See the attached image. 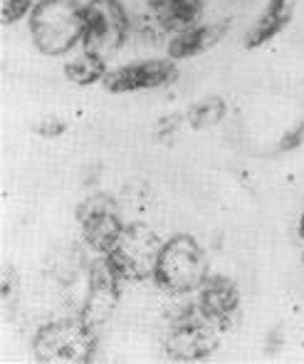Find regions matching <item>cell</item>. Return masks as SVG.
Listing matches in <instances>:
<instances>
[{"label":"cell","instance_id":"1","mask_svg":"<svg viewBox=\"0 0 304 364\" xmlns=\"http://www.w3.org/2000/svg\"><path fill=\"white\" fill-rule=\"evenodd\" d=\"M30 33L40 53H70L85 38V8L77 0H40L30 10Z\"/></svg>","mask_w":304,"mask_h":364},{"label":"cell","instance_id":"2","mask_svg":"<svg viewBox=\"0 0 304 364\" xmlns=\"http://www.w3.org/2000/svg\"><path fill=\"white\" fill-rule=\"evenodd\" d=\"M205 278H208V258L193 235L181 233L163 243L153 273L158 288L171 295H183L198 290Z\"/></svg>","mask_w":304,"mask_h":364},{"label":"cell","instance_id":"3","mask_svg":"<svg viewBox=\"0 0 304 364\" xmlns=\"http://www.w3.org/2000/svg\"><path fill=\"white\" fill-rule=\"evenodd\" d=\"M161 248L163 243L148 225H124L114 248L104 255V263L119 283H139L153 278Z\"/></svg>","mask_w":304,"mask_h":364},{"label":"cell","instance_id":"4","mask_svg":"<svg viewBox=\"0 0 304 364\" xmlns=\"http://www.w3.org/2000/svg\"><path fill=\"white\" fill-rule=\"evenodd\" d=\"M33 350L40 362H89L97 350L94 327L87 325L82 317L50 322L38 330Z\"/></svg>","mask_w":304,"mask_h":364},{"label":"cell","instance_id":"5","mask_svg":"<svg viewBox=\"0 0 304 364\" xmlns=\"http://www.w3.org/2000/svg\"><path fill=\"white\" fill-rule=\"evenodd\" d=\"M129 18L119 0H89L85 5V53L109 60L121 48Z\"/></svg>","mask_w":304,"mask_h":364},{"label":"cell","instance_id":"6","mask_svg":"<svg viewBox=\"0 0 304 364\" xmlns=\"http://www.w3.org/2000/svg\"><path fill=\"white\" fill-rule=\"evenodd\" d=\"M77 218L82 223V233H85V240L92 250L107 255L114 243L119 240L124 225H121V216H119V206L112 196H92L87 198L85 203L77 211Z\"/></svg>","mask_w":304,"mask_h":364},{"label":"cell","instance_id":"7","mask_svg":"<svg viewBox=\"0 0 304 364\" xmlns=\"http://www.w3.org/2000/svg\"><path fill=\"white\" fill-rule=\"evenodd\" d=\"M218 347V335L213 330V322L200 312L198 320L183 317L173 325L171 335L166 337V352L176 362H198L213 355Z\"/></svg>","mask_w":304,"mask_h":364},{"label":"cell","instance_id":"8","mask_svg":"<svg viewBox=\"0 0 304 364\" xmlns=\"http://www.w3.org/2000/svg\"><path fill=\"white\" fill-rule=\"evenodd\" d=\"M178 75L176 63L173 60H143L136 65H126L114 73H107L104 87L114 95L124 92H139V90H156L168 82H173Z\"/></svg>","mask_w":304,"mask_h":364},{"label":"cell","instance_id":"9","mask_svg":"<svg viewBox=\"0 0 304 364\" xmlns=\"http://www.w3.org/2000/svg\"><path fill=\"white\" fill-rule=\"evenodd\" d=\"M198 290V312H203L210 322H228L238 312V285L225 275H208Z\"/></svg>","mask_w":304,"mask_h":364},{"label":"cell","instance_id":"10","mask_svg":"<svg viewBox=\"0 0 304 364\" xmlns=\"http://www.w3.org/2000/svg\"><path fill=\"white\" fill-rule=\"evenodd\" d=\"M228 28H230V20H218V23L195 25L190 30L176 33V38L168 43V58L185 60V58H195L200 53H208L210 48H215L225 38Z\"/></svg>","mask_w":304,"mask_h":364},{"label":"cell","instance_id":"11","mask_svg":"<svg viewBox=\"0 0 304 364\" xmlns=\"http://www.w3.org/2000/svg\"><path fill=\"white\" fill-rule=\"evenodd\" d=\"M116 295H119V280L109 273V268L104 263L99 273H94V278H92V290L89 297H87L85 310H82V320L97 330L112 315V310L116 305Z\"/></svg>","mask_w":304,"mask_h":364},{"label":"cell","instance_id":"12","mask_svg":"<svg viewBox=\"0 0 304 364\" xmlns=\"http://www.w3.org/2000/svg\"><path fill=\"white\" fill-rule=\"evenodd\" d=\"M292 15H295V0H270L257 23L247 30L245 35V48H260V45L270 43L272 38L282 33L290 25Z\"/></svg>","mask_w":304,"mask_h":364},{"label":"cell","instance_id":"13","mask_svg":"<svg viewBox=\"0 0 304 364\" xmlns=\"http://www.w3.org/2000/svg\"><path fill=\"white\" fill-rule=\"evenodd\" d=\"M203 5L205 0H151L153 18L163 30H171V33L195 28L203 15Z\"/></svg>","mask_w":304,"mask_h":364},{"label":"cell","instance_id":"14","mask_svg":"<svg viewBox=\"0 0 304 364\" xmlns=\"http://www.w3.org/2000/svg\"><path fill=\"white\" fill-rule=\"evenodd\" d=\"M65 75L70 82L75 85H94V82H102L107 77V60L94 58V55H82L75 63H70L65 68Z\"/></svg>","mask_w":304,"mask_h":364},{"label":"cell","instance_id":"15","mask_svg":"<svg viewBox=\"0 0 304 364\" xmlns=\"http://www.w3.org/2000/svg\"><path fill=\"white\" fill-rule=\"evenodd\" d=\"M225 117V102L220 97H205L188 109V124L193 129H210Z\"/></svg>","mask_w":304,"mask_h":364},{"label":"cell","instance_id":"16","mask_svg":"<svg viewBox=\"0 0 304 364\" xmlns=\"http://www.w3.org/2000/svg\"><path fill=\"white\" fill-rule=\"evenodd\" d=\"M35 0H0V18L5 25L18 23L30 8H33Z\"/></svg>","mask_w":304,"mask_h":364},{"label":"cell","instance_id":"17","mask_svg":"<svg viewBox=\"0 0 304 364\" xmlns=\"http://www.w3.org/2000/svg\"><path fill=\"white\" fill-rule=\"evenodd\" d=\"M65 129H67V124L62 119H43L38 127H35V132H38L40 136H45V139H58L60 134H65Z\"/></svg>","mask_w":304,"mask_h":364},{"label":"cell","instance_id":"18","mask_svg":"<svg viewBox=\"0 0 304 364\" xmlns=\"http://www.w3.org/2000/svg\"><path fill=\"white\" fill-rule=\"evenodd\" d=\"M302 141H304V119H300V124H297L295 129H290L285 136H282L280 149L282 151H292V149H297Z\"/></svg>","mask_w":304,"mask_h":364},{"label":"cell","instance_id":"19","mask_svg":"<svg viewBox=\"0 0 304 364\" xmlns=\"http://www.w3.org/2000/svg\"><path fill=\"white\" fill-rule=\"evenodd\" d=\"M300 238L304 240V213H302V218H300Z\"/></svg>","mask_w":304,"mask_h":364},{"label":"cell","instance_id":"20","mask_svg":"<svg viewBox=\"0 0 304 364\" xmlns=\"http://www.w3.org/2000/svg\"><path fill=\"white\" fill-rule=\"evenodd\" d=\"M302 260H304V255H302Z\"/></svg>","mask_w":304,"mask_h":364}]
</instances>
